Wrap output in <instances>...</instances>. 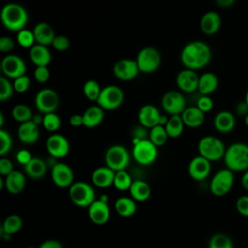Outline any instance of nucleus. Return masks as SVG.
<instances>
[{"label": "nucleus", "mask_w": 248, "mask_h": 248, "mask_svg": "<svg viewBox=\"0 0 248 248\" xmlns=\"http://www.w3.org/2000/svg\"><path fill=\"white\" fill-rule=\"evenodd\" d=\"M211 59L210 46L202 41H192L184 46L180 53L181 63L189 70L205 67Z\"/></svg>", "instance_id": "f257e3e1"}, {"label": "nucleus", "mask_w": 248, "mask_h": 248, "mask_svg": "<svg viewBox=\"0 0 248 248\" xmlns=\"http://www.w3.org/2000/svg\"><path fill=\"white\" fill-rule=\"evenodd\" d=\"M0 17L3 25L14 32H19L24 29L28 21L26 9L16 3L6 4L1 10Z\"/></svg>", "instance_id": "f03ea898"}, {"label": "nucleus", "mask_w": 248, "mask_h": 248, "mask_svg": "<svg viewBox=\"0 0 248 248\" xmlns=\"http://www.w3.org/2000/svg\"><path fill=\"white\" fill-rule=\"evenodd\" d=\"M226 168L234 171H245L248 170V144L243 142L232 143L224 155Z\"/></svg>", "instance_id": "7ed1b4c3"}, {"label": "nucleus", "mask_w": 248, "mask_h": 248, "mask_svg": "<svg viewBox=\"0 0 248 248\" xmlns=\"http://www.w3.org/2000/svg\"><path fill=\"white\" fill-rule=\"evenodd\" d=\"M198 151L202 157L212 162L224 158L226 147L219 138L204 136L198 142Z\"/></svg>", "instance_id": "20e7f679"}, {"label": "nucleus", "mask_w": 248, "mask_h": 248, "mask_svg": "<svg viewBox=\"0 0 248 248\" xmlns=\"http://www.w3.org/2000/svg\"><path fill=\"white\" fill-rule=\"evenodd\" d=\"M69 197L79 207H89L96 201L93 187L84 181L74 182L69 188Z\"/></svg>", "instance_id": "39448f33"}, {"label": "nucleus", "mask_w": 248, "mask_h": 248, "mask_svg": "<svg viewBox=\"0 0 248 248\" xmlns=\"http://www.w3.org/2000/svg\"><path fill=\"white\" fill-rule=\"evenodd\" d=\"M130 158L131 156L127 148L120 144L109 146L105 153L106 166L115 172L125 170L130 163Z\"/></svg>", "instance_id": "423d86ee"}, {"label": "nucleus", "mask_w": 248, "mask_h": 248, "mask_svg": "<svg viewBox=\"0 0 248 248\" xmlns=\"http://www.w3.org/2000/svg\"><path fill=\"white\" fill-rule=\"evenodd\" d=\"M136 61L140 72L150 74L158 70L162 62V57L157 48L153 46H144L139 51Z\"/></svg>", "instance_id": "0eeeda50"}, {"label": "nucleus", "mask_w": 248, "mask_h": 248, "mask_svg": "<svg viewBox=\"0 0 248 248\" xmlns=\"http://www.w3.org/2000/svg\"><path fill=\"white\" fill-rule=\"evenodd\" d=\"M123 101V90L114 84H109L102 88L100 96L97 100V105L100 106L103 109L113 110L119 108Z\"/></svg>", "instance_id": "6e6552de"}, {"label": "nucleus", "mask_w": 248, "mask_h": 248, "mask_svg": "<svg viewBox=\"0 0 248 248\" xmlns=\"http://www.w3.org/2000/svg\"><path fill=\"white\" fill-rule=\"evenodd\" d=\"M234 182V174L229 169L218 170L210 180V192L216 197L226 196L232 188Z\"/></svg>", "instance_id": "1a4fd4ad"}, {"label": "nucleus", "mask_w": 248, "mask_h": 248, "mask_svg": "<svg viewBox=\"0 0 248 248\" xmlns=\"http://www.w3.org/2000/svg\"><path fill=\"white\" fill-rule=\"evenodd\" d=\"M158 155L157 146L149 140H142L136 145H133L132 156L134 160L142 166L152 164Z\"/></svg>", "instance_id": "9d476101"}, {"label": "nucleus", "mask_w": 248, "mask_h": 248, "mask_svg": "<svg viewBox=\"0 0 248 248\" xmlns=\"http://www.w3.org/2000/svg\"><path fill=\"white\" fill-rule=\"evenodd\" d=\"M58 105V94L51 88H42L35 96V107L44 114L55 112Z\"/></svg>", "instance_id": "9b49d317"}, {"label": "nucleus", "mask_w": 248, "mask_h": 248, "mask_svg": "<svg viewBox=\"0 0 248 248\" xmlns=\"http://www.w3.org/2000/svg\"><path fill=\"white\" fill-rule=\"evenodd\" d=\"M1 69L4 77L16 79L25 75V61L17 54H7L1 61Z\"/></svg>", "instance_id": "f8f14e48"}, {"label": "nucleus", "mask_w": 248, "mask_h": 248, "mask_svg": "<svg viewBox=\"0 0 248 248\" xmlns=\"http://www.w3.org/2000/svg\"><path fill=\"white\" fill-rule=\"evenodd\" d=\"M163 109L172 115H181L186 108V100L182 93L176 90L167 91L161 100Z\"/></svg>", "instance_id": "ddd939ff"}, {"label": "nucleus", "mask_w": 248, "mask_h": 248, "mask_svg": "<svg viewBox=\"0 0 248 248\" xmlns=\"http://www.w3.org/2000/svg\"><path fill=\"white\" fill-rule=\"evenodd\" d=\"M112 72L118 79L128 81L134 79L138 76L140 70L136 59L122 58L114 63Z\"/></svg>", "instance_id": "4468645a"}, {"label": "nucleus", "mask_w": 248, "mask_h": 248, "mask_svg": "<svg viewBox=\"0 0 248 248\" xmlns=\"http://www.w3.org/2000/svg\"><path fill=\"white\" fill-rule=\"evenodd\" d=\"M47 152L53 158H64L70 151V142L67 138L61 134H51L46 143Z\"/></svg>", "instance_id": "2eb2a0df"}, {"label": "nucleus", "mask_w": 248, "mask_h": 248, "mask_svg": "<svg viewBox=\"0 0 248 248\" xmlns=\"http://www.w3.org/2000/svg\"><path fill=\"white\" fill-rule=\"evenodd\" d=\"M51 179L59 188H70L74 183V171L69 165L57 162L51 168Z\"/></svg>", "instance_id": "dca6fc26"}, {"label": "nucleus", "mask_w": 248, "mask_h": 248, "mask_svg": "<svg viewBox=\"0 0 248 248\" xmlns=\"http://www.w3.org/2000/svg\"><path fill=\"white\" fill-rule=\"evenodd\" d=\"M211 170V162L198 155L194 157L188 165L189 175L197 181H202L207 178Z\"/></svg>", "instance_id": "f3484780"}, {"label": "nucleus", "mask_w": 248, "mask_h": 248, "mask_svg": "<svg viewBox=\"0 0 248 248\" xmlns=\"http://www.w3.org/2000/svg\"><path fill=\"white\" fill-rule=\"evenodd\" d=\"M88 217L95 225H104L108 223L110 217V209L108 202L96 200L88 207Z\"/></svg>", "instance_id": "a211bd4d"}, {"label": "nucleus", "mask_w": 248, "mask_h": 248, "mask_svg": "<svg viewBox=\"0 0 248 248\" xmlns=\"http://www.w3.org/2000/svg\"><path fill=\"white\" fill-rule=\"evenodd\" d=\"M200 76L193 70L185 69L180 71L175 78L176 85L184 92H194L198 90Z\"/></svg>", "instance_id": "6ab92c4d"}, {"label": "nucleus", "mask_w": 248, "mask_h": 248, "mask_svg": "<svg viewBox=\"0 0 248 248\" xmlns=\"http://www.w3.org/2000/svg\"><path fill=\"white\" fill-rule=\"evenodd\" d=\"M161 115L162 114L160 113V110L157 107L146 104L140 108L138 117L141 126L151 129L159 124V119Z\"/></svg>", "instance_id": "aec40b11"}, {"label": "nucleus", "mask_w": 248, "mask_h": 248, "mask_svg": "<svg viewBox=\"0 0 248 248\" xmlns=\"http://www.w3.org/2000/svg\"><path fill=\"white\" fill-rule=\"evenodd\" d=\"M222 25L220 15L215 11H208L204 13L200 21V27L202 33L206 35L216 34Z\"/></svg>", "instance_id": "412c9836"}, {"label": "nucleus", "mask_w": 248, "mask_h": 248, "mask_svg": "<svg viewBox=\"0 0 248 248\" xmlns=\"http://www.w3.org/2000/svg\"><path fill=\"white\" fill-rule=\"evenodd\" d=\"M32 31L34 33L36 43L46 46L52 45V42L56 37L53 27L49 23L45 21L38 22L34 26Z\"/></svg>", "instance_id": "4be33fe9"}, {"label": "nucleus", "mask_w": 248, "mask_h": 248, "mask_svg": "<svg viewBox=\"0 0 248 248\" xmlns=\"http://www.w3.org/2000/svg\"><path fill=\"white\" fill-rule=\"evenodd\" d=\"M115 171L107 166H102L95 169L92 172L91 179L95 186L99 188H108L113 185Z\"/></svg>", "instance_id": "5701e85b"}, {"label": "nucleus", "mask_w": 248, "mask_h": 248, "mask_svg": "<svg viewBox=\"0 0 248 248\" xmlns=\"http://www.w3.org/2000/svg\"><path fill=\"white\" fill-rule=\"evenodd\" d=\"M17 137L19 140L25 144L35 143L40 137L39 126L33 123L31 120L20 123L17 129Z\"/></svg>", "instance_id": "b1692460"}, {"label": "nucleus", "mask_w": 248, "mask_h": 248, "mask_svg": "<svg viewBox=\"0 0 248 248\" xmlns=\"http://www.w3.org/2000/svg\"><path fill=\"white\" fill-rule=\"evenodd\" d=\"M235 116L229 110L219 111L213 119L214 128L220 133H230L235 127Z\"/></svg>", "instance_id": "393cba45"}, {"label": "nucleus", "mask_w": 248, "mask_h": 248, "mask_svg": "<svg viewBox=\"0 0 248 248\" xmlns=\"http://www.w3.org/2000/svg\"><path fill=\"white\" fill-rule=\"evenodd\" d=\"M29 57L36 67H47L51 61V53L47 46L36 44L29 49Z\"/></svg>", "instance_id": "a878e982"}, {"label": "nucleus", "mask_w": 248, "mask_h": 248, "mask_svg": "<svg viewBox=\"0 0 248 248\" xmlns=\"http://www.w3.org/2000/svg\"><path fill=\"white\" fill-rule=\"evenodd\" d=\"M5 188L13 195H17L23 191L26 184V178L23 172L19 170H14L5 178Z\"/></svg>", "instance_id": "bb28decb"}, {"label": "nucleus", "mask_w": 248, "mask_h": 248, "mask_svg": "<svg viewBox=\"0 0 248 248\" xmlns=\"http://www.w3.org/2000/svg\"><path fill=\"white\" fill-rule=\"evenodd\" d=\"M181 118L185 126L190 128H198L203 124L205 116L204 112H202L200 108L194 106L187 107L181 113Z\"/></svg>", "instance_id": "cd10ccee"}, {"label": "nucleus", "mask_w": 248, "mask_h": 248, "mask_svg": "<svg viewBox=\"0 0 248 248\" xmlns=\"http://www.w3.org/2000/svg\"><path fill=\"white\" fill-rule=\"evenodd\" d=\"M219 84V80L217 76L211 72H205L199 78V84H198V91L201 95L209 96L213 93Z\"/></svg>", "instance_id": "c85d7f7f"}, {"label": "nucleus", "mask_w": 248, "mask_h": 248, "mask_svg": "<svg viewBox=\"0 0 248 248\" xmlns=\"http://www.w3.org/2000/svg\"><path fill=\"white\" fill-rule=\"evenodd\" d=\"M104 109L98 106L93 105L88 107L82 113L83 126L87 128H94L99 126L104 119Z\"/></svg>", "instance_id": "c756f323"}, {"label": "nucleus", "mask_w": 248, "mask_h": 248, "mask_svg": "<svg viewBox=\"0 0 248 248\" xmlns=\"http://www.w3.org/2000/svg\"><path fill=\"white\" fill-rule=\"evenodd\" d=\"M131 198L137 202H144L151 195V188L149 184L141 179L133 180V183L129 189Z\"/></svg>", "instance_id": "7c9ffc66"}, {"label": "nucleus", "mask_w": 248, "mask_h": 248, "mask_svg": "<svg viewBox=\"0 0 248 248\" xmlns=\"http://www.w3.org/2000/svg\"><path fill=\"white\" fill-rule=\"evenodd\" d=\"M47 170L46 163L38 157H33L32 160L24 166L25 173L33 178V179H40L45 176Z\"/></svg>", "instance_id": "2f4dec72"}, {"label": "nucleus", "mask_w": 248, "mask_h": 248, "mask_svg": "<svg viewBox=\"0 0 248 248\" xmlns=\"http://www.w3.org/2000/svg\"><path fill=\"white\" fill-rule=\"evenodd\" d=\"M116 212L122 217H131L136 213V201L130 197H120L114 202Z\"/></svg>", "instance_id": "473e14b6"}, {"label": "nucleus", "mask_w": 248, "mask_h": 248, "mask_svg": "<svg viewBox=\"0 0 248 248\" xmlns=\"http://www.w3.org/2000/svg\"><path fill=\"white\" fill-rule=\"evenodd\" d=\"M22 218L17 214H11L5 218L1 225V234L6 233L12 235L19 232L22 228Z\"/></svg>", "instance_id": "72a5a7b5"}, {"label": "nucleus", "mask_w": 248, "mask_h": 248, "mask_svg": "<svg viewBox=\"0 0 248 248\" xmlns=\"http://www.w3.org/2000/svg\"><path fill=\"white\" fill-rule=\"evenodd\" d=\"M184 122L181 118V115H172L169 117V121L165 126L169 138H177L179 137L184 130Z\"/></svg>", "instance_id": "f704fd0d"}, {"label": "nucleus", "mask_w": 248, "mask_h": 248, "mask_svg": "<svg viewBox=\"0 0 248 248\" xmlns=\"http://www.w3.org/2000/svg\"><path fill=\"white\" fill-rule=\"evenodd\" d=\"M12 116L15 120L24 123L27 121H30L33 117V112L32 109L24 104H17L12 108Z\"/></svg>", "instance_id": "c9c22d12"}, {"label": "nucleus", "mask_w": 248, "mask_h": 248, "mask_svg": "<svg viewBox=\"0 0 248 248\" xmlns=\"http://www.w3.org/2000/svg\"><path fill=\"white\" fill-rule=\"evenodd\" d=\"M168 134L164 126L157 125L150 129L148 133V140L156 146L164 145L168 140Z\"/></svg>", "instance_id": "e433bc0d"}, {"label": "nucleus", "mask_w": 248, "mask_h": 248, "mask_svg": "<svg viewBox=\"0 0 248 248\" xmlns=\"http://www.w3.org/2000/svg\"><path fill=\"white\" fill-rule=\"evenodd\" d=\"M101 86L98 83V81H96L95 79H88L84 82L83 87H82V91L84 96L90 100V101H96L98 100L100 93H101Z\"/></svg>", "instance_id": "4c0bfd02"}, {"label": "nucleus", "mask_w": 248, "mask_h": 248, "mask_svg": "<svg viewBox=\"0 0 248 248\" xmlns=\"http://www.w3.org/2000/svg\"><path fill=\"white\" fill-rule=\"evenodd\" d=\"M208 248H233V243L230 236L225 233L218 232L210 237Z\"/></svg>", "instance_id": "58836bf2"}, {"label": "nucleus", "mask_w": 248, "mask_h": 248, "mask_svg": "<svg viewBox=\"0 0 248 248\" xmlns=\"http://www.w3.org/2000/svg\"><path fill=\"white\" fill-rule=\"evenodd\" d=\"M133 183L131 175L126 170H119L115 172L113 186L119 191L129 190Z\"/></svg>", "instance_id": "ea45409f"}, {"label": "nucleus", "mask_w": 248, "mask_h": 248, "mask_svg": "<svg viewBox=\"0 0 248 248\" xmlns=\"http://www.w3.org/2000/svg\"><path fill=\"white\" fill-rule=\"evenodd\" d=\"M16 41L18 43L19 46H21L22 47H32L36 42L35 40V36L33 31L29 30V29H22L19 32H17L16 34Z\"/></svg>", "instance_id": "a19ab883"}, {"label": "nucleus", "mask_w": 248, "mask_h": 248, "mask_svg": "<svg viewBox=\"0 0 248 248\" xmlns=\"http://www.w3.org/2000/svg\"><path fill=\"white\" fill-rule=\"evenodd\" d=\"M61 125V119L59 115L55 112L46 113L44 114V120H43V126L46 130L49 132H55L59 129Z\"/></svg>", "instance_id": "79ce46f5"}, {"label": "nucleus", "mask_w": 248, "mask_h": 248, "mask_svg": "<svg viewBox=\"0 0 248 248\" xmlns=\"http://www.w3.org/2000/svg\"><path fill=\"white\" fill-rule=\"evenodd\" d=\"M14 90V85L13 83H11L9 78L4 76L0 77V101L4 102L10 99L13 95Z\"/></svg>", "instance_id": "37998d69"}, {"label": "nucleus", "mask_w": 248, "mask_h": 248, "mask_svg": "<svg viewBox=\"0 0 248 248\" xmlns=\"http://www.w3.org/2000/svg\"><path fill=\"white\" fill-rule=\"evenodd\" d=\"M13 140L10 133L3 128L0 129V155L3 157L12 148Z\"/></svg>", "instance_id": "c03bdc74"}, {"label": "nucleus", "mask_w": 248, "mask_h": 248, "mask_svg": "<svg viewBox=\"0 0 248 248\" xmlns=\"http://www.w3.org/2000/svg\"><path fill=\"white\" fill-rule=\"evenodd\" d=\"M30 83H31L30 78L28 76L24 75V76H21V77H19L16 79H14L13 85H14V88L16 92L24 93L30 87Z\"/></svg>", "instance_id": "a18cd8bd"}, {"label": "nucleus", "mask_w": 248, "mask_h": 248, "mask_svg": "<svg viewBox=\"0 0 248 248\" xmlns=\"http://www.w3.org/2000/svg\"><path fill=\"white\" fill-rule=\"evenodd\" d=\"M70 40L65 35H56L52 42V46L58 51H65L70 47Z\"/></svg>", "instance_id": "49530a36"}, {"label": "nucleus", "mask_w": 248, "mask_h": 248, "mask_svg": "<svg viewBox=\"0 0 248 248\" xmlns=\"http://www.w3.org/2000/svg\"><path fill=\"white\" fill-rule=\"evenodd\" d=\"M213 101L209 96H205V95H202L198 101H197V105L196 107L198 108H200L202 112H208L213 108Z\"/></svg>", "instance_id": "de8ad7c7"}, {"label": "nucleus", "mask_w": 248, "mask_h": 248, "mask_svg": "<svg viewBox=\"0 0 248 248\" xmlns=\"http://www.w3.org/2000/svg\"><path fill=\"white\" fill-rule=\"evenodd\" d=\"M50 72L47 67H36L34 71V78L40 83H45L49 79Z\"/></svg>", "instance_id": "09e8293b"}, {"label": "nucleus", "mask_w": 248, "mask_h": 248, "mask_svg": "<svg viewBox=\"0 0 248 248\" xmlns=\"http://www.w3.org/2000/svg\"><path fill=\"white\" fill-rule=\"evenodd\" d=\"M235 207L240 215L244 217H248V195L240 196L236 200Z\"/></svg>", "instance_id": "8fccbe9b"}, {"label": "nucleus", "mask_w": 248, "mask_h": 248, "mask_svg": "<svg viewBox=\"0 0 248 248\" xmlns=\"http://www.w3.org/2000/svg\"><path fill=\"white\" fill-rule=\"evenodd\" d=\"M14 171V166L10 159L1 157L0 159V173L1 175H9L11 172Z\"/></svg>", "instance_id": "3c124183"}, {"label": "nucleus", "mask_w": 248, "mask_h": 248, "mask_svg": "<svg viewBox=\"0 0 248 248\" xmlns=\"http://www.w3.org/2000/svg\"><path fill=\"white\" fill-rule=\"evenodd\" d=\"M15 47V41L8 36H2L0 38V51L10 52Z\"/></svg>", "instance_id": "603ef678"}, {"label": "nucleus", "mask_w": 248, "mask_h": 248, "mask_svg": "<svg viewBox=\"0 0 248 248\" xmlns=\"http://www.w3.org/2000/svg\"><path fill=\"white\" fill-rule=\"evenodd\" d=\"M32 154H31V152L29 151V150H27V149H20L17 153H16V161L19 163V164H21V165H23V166H25V165H27L31 160H32Z\"/></svg>", "instance_id": "864d4df0"}, {"label": "nucleus", "mask_w": 248, "mask_h": 248, "mask_svg": "<svg viewBox=\"0 0 248 248\" xmlns=\"http://www.w3.org/2000/svg\"><path fill=\"white\" fill-rule=\"evenodd\" d=\"M39 248H63V245L58 240L47 239V240L42 242L40 244Z\"/></svg>", "instance_id": "5fc2aeb1"}, {"label": "nucleus", "mask_w": 248, "mask_h": 248, "mask_svg": "<svg viewBox=\"0 0 248 248\" xmlns=\"http://www.w3.org/2000/svg\"><path fill=\"white\" fill-rule=\"evenodd\" d=\"M69 122L70 124L73 126V127H80L83 125V117H82V114H78V113H75L73 115L70 116V119H69Z\"/></svg>", "instance_id": "6e6d98bb"}, {"label": "nucleus", "mask_w": 248, "mask_h": 248, "mask_svg": "<svg viewBox=\"0 0 248 248\" xmlns=\"http://www.w3.org/2000/svg\"><path fill=\"white\" fill-rule=\"evenodd\" d=\"M145 127H137L134 132H133V138L139 139L140 140H147L146 139V132H145Z\"/></svg>", "instance_id": "4d7b16f0"}, {"label": "nucleus", "mask_w": 248, "mask_h": 248, "mask_svg": "<svg viewBox=\"0 0 248 248\" xmlns=\"http://www.w3.org/2000/svg\"><path fill=\"white\" fill-rule=\"evenodd\" d=\"M240 184L244 190L248 191V170L243 172L240 179Z\"/></svg>", "instance_id": "13d9d810"}, {"label": "nucleus", "mask_w": 248, "mask_h": 248, "mask_svg": "<svg viewBox=\"0 0 248 248\" xmlns=\"http://www.w3.org/2000/svg\"><path fill=\"white\" fill-rule=\"evenodd\" d=\"M216 3L218 6H220L222 8H228V7H231L232 5H233L235 3V0H217Z\"/></svg>", "instance_id": "bf43d9fd"}, {"label": "nucleus", "mask_w": 248, "mask_h": 248, "mask_svg": "<svg viewBox=\"0 0 248 248\" xmlns=\"http://www.w3.org/2000/svg\"><path fill=\"white\" fill-rule=\"evenodd\" d=\"M43 120H44V115H41V114H34L31 121L33 123H35L36 125H43Z\"/></svg>", "instance_id": "052dcab7"}, {"label": "nucleus", "mask_w": 248, "mask_h": 248, "mask_svg": "<svg viewBox=\"0 0 248 248\" xmlns=\"http://www.w3.org/2000/svg\"><path fill=\"white\" fill-rule=\"evenodd\" d=\"M168 121H169V117H167L166 115H161L160 116V119H159V124L158 125H161V126H166V124L168 123Z\"/></svg>", "instance_id": "680f3d73"}, {"label": "nucleus", "mask_w": 248, "mask_h": 248, "mask_svg": "<svg viewBox=\"0 0 248 248\" xmlns=\"http://www.w3.org/2000/svg\"><path fill=\"white\" fill-rule=\"evenodd\" d=\"M3 125H4V114L0 112V129L3 128Z\"/></svg>", "instance_id": "e2e57ef3"}, {"label": "nucleus", "mask_w": 248, "mask_h": 248, "mask_svg": "<svg viewBox=\"0 0 248 248\" xmlns=\"http://www.w3.org/2000/svg\"><path fill=\"white\" fill-rule=\"evenodd\" d=\"M99 200H101L102 202H108V197L107 196V195H102L101 197H100V199Z\"/></svg>", "instance_id": "0e129e2a"}, {"label": "nucleus", "mask_w": 248, "mask_h": 248, "mask_svg": "<svg viewBox=\"0 0 248 248\" xmlns=\"http://www.w3.org/2000/svg\"><path fill=\"white\" fill-rule=\"evenodd\" d=\"M244 123H245V125L248 127V114H246V115L244 116Z\"/></svg>", "instance_id": "69168bd1"}, {"label": "nucleus", "mask_w": 248, "mask_h": 248, "mask_svg": "<svg viewBox=\"0 0 248 248\" xmlns=\"http://www.w3.org/2000/svg\"><path fill=\"white\" fill-rule=\"evenodd\" d=\"M245 104H246L247 107H248V90H247V92H246V94H245Z\"/></svg>", "instance_id": "338daca9"}, {"label": "nucleus", "mask_w": 248, "mask_h": 248, "mask_svg": "<svg viewBox=\"0 0 248 248\" xmlns=\"http://www.w3.org/2000/svg\"><path fill=\"white\" fill-rule=\"evenodd\" d=\"M26 248H35V247H26Z\"/></svg>", "instance_id": "774afa93"}]
</instances>
